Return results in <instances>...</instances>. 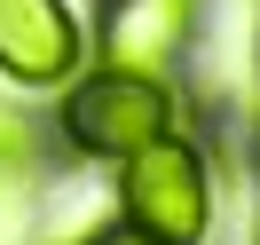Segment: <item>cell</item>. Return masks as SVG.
<instances>
[{"label": "cell", "instance_id": "6da1fadb", "mask_svg": "<svg viewBox=\"0 0 260 245\" xmlns=\"http://www.w3.org/2000/svg\"><path fill=\"white\" fill-rule=\"evenodd\" d=\"M55 150L79 166H118L158 134H197L189 87L181 79H150V71H118V64H79L55 87Z\"/></svg>", "mask_w": 260, "mask_h": 245}, {"label": "cell", "instance_id": "7a4b0ae2", "mask_svg": "<svg viewBox=\"0 0 260 245\" xmlns=\"http://www.w3.org/2000/svg\"><path fill=\"white\" fill-rule=\"evenodd\" d=\"M111 198L118 222H134L150 245H205L213 222H221V182H213V158L197 134H158L134 158L111 166Z\"/></svg>", "mask_w": 260, "mask_h": 245}, {"label": "cell", "instance_id": "3957f363", "mask_svg": "<svg viewBox=\"0 0 260 245\" xmlns=\"http://www.w3.org/2000/svg\"><path fill=\"white\" fill-rule=\"evenodd\" d=\"M213 0H95L87 24V56L118 71H150V79H181L205 40Z\"/></svg>", "mask_w": 260, "mask_h": 245}, {"label": "cell", "instance_id": "277c9868", "mask_svg": "<svg viewBox=\"0 0 260 245\" xmlns=\"http://www.w3.org/2000/svg\"><path fill=\"white\" fill-rule=\"evenodd\" d=\"M87 64V24L71 0H0V79L24 95H55Z\"/></svg>", "mask_w": 260, "mask_h": 245}, {"label": "cell", "instance_id": "5b68a950", "mask_svg": "<svg viewBox=\"0 0 260 245\" xmlns=\"http://www.w3.org/2000/svg\"><path fill=\"white\" fill-rule=\"evenodd\" d=\"M55 127L32 111V103H0V198L16 190H48L55 182Z\"/></svg>", "mask_w": 260, "mask_h": 245}, {"label": "cell", "instance_id": "8992f818", "mask_svg": "<svg viewBox=\"0 0 260 245\" xmlns=\"http://www.w3.org/2000/svg\"><path fill=\"white\" fill-rule=\"evenodd\" d=\"M63 245H150V237H142V229H134V222H118V213H111V222H95V229H79V237H63Z\"/></svg>", "mask_w": 260, "mask_h": 245}, {"label": "cell", "instance_id": "52a82bcc", "mask_svg": "<svg viewBox=\"0 0 260 245\" xmlns=\"http://www.w3.org/2000/svg\"><path fill=\"white\" fill-rule=\"evenodd\" d=\"M252 190H260V119H252Z\"/></svg>", "mask_w": 260, "mask_h": 245}, {"label": "cell", "instance_id": "ba28073f", "mask_svg": "<svg viewBox=\"0 0 260 245\" xmlns=\"http://www.w3.org/2000/svg\"><path fill=\"white\" fill-rule=\"evenodd\" d=\"M252 245H260V237H252Z\"/></svg>", "mask_w": 260, "mask_h": 245}]
</instances>
